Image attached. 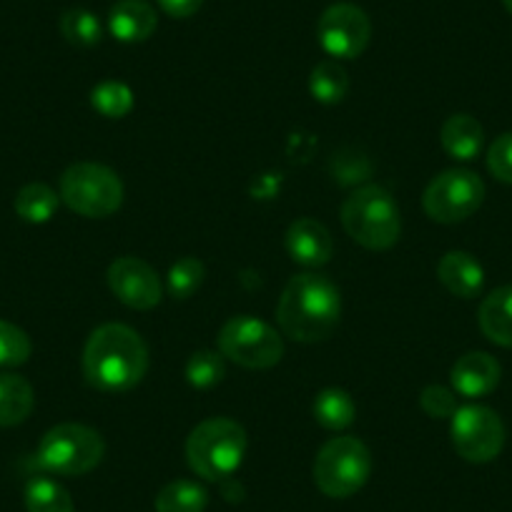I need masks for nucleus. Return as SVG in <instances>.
<instances>
[{
  "instance_id": "33",
  "label": "nucleus",
  "mask_w": 512,
  "mask_h": 512,
  "mask_svg": "<svg viewBox=\"0 0 512 512\" xmlns=\"http://www.w3.org/2000/svg\"><path fill=\"white\" fill-rule=\"evenodd\" d=\"M502 6L507 8V13H512V0H502Z\"/></svg>"
},
{
  "instance_id": "3",
  "label": "nucleus",
  "mask_w": 512,
  "mask_h": 512,
  "mask_svg": "<svg viewBox=\"0 0 512 512\" xmlns=\"http://www.w3.org/2000/svg\"><path fill=\"white\" fill-rule=\"evenodd\" d=\"M342 226L364 249L387 251L400 241V206L384 186H362L344 201Z\"/></svg>"
},
{
  "instance_id": "31",
  "label": "nucleus",
  "mask_w": 512,
  "mask_h": 512,
  "mask_svg": "<svg viewBox=\"0 0 512 512\" xmlns=\"http://www.w3.org/2000/svg\"><path fill=\"white\" fill-rule=\"evenodd\" d=\"M487 169L502 184H512V131L497 136L487 149Z\"/></svg>"
},
{
  "instance_id": "17",
  "label": "nucleus",
  "mask_w": 512,
  "mask_h": 512,
  "mask_svg": "<svg viewBox=\"0 0 512 512\" xmlns=\"http://www.w3.org/2000/svg\"><path fill=\"white\" fill-rule=\"evenodd\" d=\"M482 334L497 347L512 349V287H497L482 299L477 312Z\"/></svg>"
},
{
  "instance_id": "26",
  "label": "nucleus",
  "mask_w": 512,
  "mask_h": 512,
  "mask_svg": "<svg viewBox=\"0 0 512 512\" xmlns=\"http://www.w3.org/2000/svg\"><path fill=\"white\" fill-rule=\"evenodd\" d=\"M136 98L123 81H103L91 91V106L103 118H123L131 113Z\"/></svg>"
},
{
  "instance_id": "16",
  "label": "nucleus",
  "mask_w": 512,
  "mask_h": 512,
  "mask_svg": "<svg viewBox=\"0 0 512 512\" xmlns=\"http://www.w3.org/2000/svg\"><path fill=\"white\" fill-rule=\"evenodd\" d=\"M437 279L452 297L472 299L482 292L485 272L475 256L467 251H447L437 264Z\"/></svg>"
},
{
  "instance_id": "1",
  "label": "nucleus",
  "mask_w": 512,
  "mask_h": 512,
  "mask_svg": "<svg viewBox=\"0 0 512 512\" xmlns=\"http://www.w3.org/2000/svg\"><path fill=\"white\" fill-rule=\"evenodd\" d=\"M83 377L96 390L128 392L149 372V347L136 329L108 322L83 347Z\"/></svg>"
},
{
  "instance_id": "2",
  "label": "nucleus",
  "mask_w": 512,
  "mask_h": 512,
  "mask_svg": "<svg viewBox=\"0 0 512 512\" xmlns=\"http://www.w3.org/2000/svg\"><path fill=\"white\" fill-rule=\"evenodd\" d=\"M342 317V294L337 284L317 272H302L284 287L277 304V322L284 337L302 344L332 337Z\"/></svg>"
},
{
  "instance_id": "11",
  "label": "nucleus",
  "mask_w": 512,
  "mask_h": 512,
  "mask_svg": "<svg viewBox=\"0 0 512 512\" xmlns=\"http://www.w3.org/2000/svg\"><path fill=\"white\" fill-rule=\"evenodd\" d=\"M372 38V21L354 3H334L317 23V41L334 61L362 56Z\"/></svg>"
},
{
  "instance_id": "32",
  "label": "nucleus",
  "mask_w": 512,
  "mask_h": 512,
  "mask_svg": "<svg viewBox=\"0 0 512 512\" xmlns=\"http://www.w3.org/2000/svg\"><path fill=\"white\" fill-rule=\"evenodd\" d=\"M161 11L171 18H191L199 13L204 0H156Z\"/></svg>"
},
{
  "instance_id": "30",
  "label": "nucleus",
  "mask_w": 512,
  "mask_h": 512,
  "mask_svg": "<svg viewBox=\"0 0 512 512\" xmlns=\"http://www.w3.org/2000/svg\"><path fill=\"white\" fill-rule=\"evenodd\" d=\"M420 407L432 420H450L457 412V392L442 384H427L420 392Z\"/></svg>"
},
{
  "instance_id": "8",
  "label": "nucleus",
  "mask_w": 512,
  "mask_h": 512,
  "mask_svg": "<svg viewBox=\"0 0 512 512\" xmlns=\"http://www.w3.org/2000/svg\"><path fill=\"white\" fill-rule=\"evenodd\" d=\"M216 344H219L221 357L231 359L244 369H272L284 357L282 334L272 324L251 317V314L231 317L219 329Z\"/></svg>"
},
{
  "instance_id": "9",
  "label": "nucleus",
  "mask_w": 512,
  "mask_h": 512,
  "mask_svg": "<svg viewBox=\"0 0 512 512\" xmlns=\"http://www.w3.org/2000/svg\"><path fill=\"white\" fill-rule=\"evenodd\" d=\"M482 201H485V184L470 169L442 171L422 194L425 214L437 224H460L470 219Z\"/></svg>"
},
{
  "instance_id": "19",
  "label": "nucleus",
  "mask_w": 512,
  "mask_h": 512,
  "mask_svg": "<svg viewBox=\"0 0 512 512\" xmlns=\"http://www.w3.org/2000/svg\"><path fill=\"white\" fill-rule=\"evenodd\" d=\"M36 395L21 374H0V427H16L31 417Z\"/></svg>"
},
{
  "instance_id": "10",
  "label": "nucleus",
  "mask_w": 512,
  "mask_h": 512,
  "mask_svg": "<svg viewBox=\"0 0 512 512\" xmlns=\"http://www.w3.org/2000/svg\"><path fill=\"white\" fill-rule=\"evenodd\" d=\"M450 437L462 460L482 465L495 460L505 447V425L490 407L465 405L450 417Z\"/></svg>"
},
{
  "instance_id": "28",
  "label": "nucleus",
  "mask_w": 512,
  "mask_h": 512,
  "mask_svg": "<svg viewBox=\"0 0 512 512\" xmlns=\"http://www.w3.org/2000/svg\"><path fill=\"white\" fill-rule=\"evenodd\" d=\"M206 267L204 262H199L196 256H184L174 267L169 269V277H166V287L174 299H189L191 294L199 292V287L204 284Z\"/></svg>"
},
{
  "instance_id": "13",
  "label": "nucleus",
  "mask_w": 512,
  "mask_h": 512,
  "mask_svg": "<svg viewBox=\"0 0 512 512\" xmlns=\"http://www.w3.org/2000/svg\"><path fill=\"white\" fill-rule=\"evenodd\" d=\"M500 362L487 352H467L452 364V390L467 400L485 397L500 384Z\"/></svg>"
},
{
  "instance_id": "24",
  "label": "nucleus",
  "mask_w": 512,
  "mask_h": 512,
  "mask_svg": "<svg viewBox=\"0 0 512 512\" xmlns=\"http://www.w3.org/2000/svg\"><path fill=\"white\" fill-rule=\"evenodd\" d=\"M23 497L28 512H76L71 492L51 477H33Z\"/></svg>"
},
{
  "instance_id": "5",
  "label": "nucleus",
  "mask_w": 512,
  "mask_h": 512,
  "mask_svg": "<svg viewBox=\"0 0 512 512\" xmlns=\"http://www.w3.org/2000/svg\"><path fill=\"white\" fill-rule=\"evenodd\" d=\"M106 455L101 432L78 422H63L43 435L36 450V465L51 475L78 477L96 470Z\"/></svg>"
},
{
  "instance_id": "21",
  "label": "nucleus",
  "mask_w": 512,
  "mask_h": 512,
  "mask_svg": "<svg viewBox=\"0 0 512 512\" xmlns=\"http://www.w3.org/2000/svg\"><path fill=\"white\" fill-rule=\"evenodd\" d=\"M209 505V492L194 480H174L156 495V512H204Z\"/></svg>"
},
{
  "instance_id": "22",
  "label": "nucleus",
  "mask_w": 512,
  "mask_h": 512,
  "mask_svg": "<svg viewBox=\"0 0 512 512\" xmlns=\"http://www.w3.org/2000/svg\"><path fill=\"white\" fill-rule=\"evenodd\" d=\"M349 91V76L339 61H322L312 68L309 76V93L314 101L324 103V106H334V103L344 101Z\"/></svg>"
},
{
  "instance_id": "15",
  "label": "nucleus",
  "mask_w": 512,
  "mask_h": 512,
  "mask_svg": "<svg viewBox=\"0 0 512 512\" xmlns=\"http://www.w3.org/2000/svg\"><path fill=\"white\" fill-rule=\"evenodd\" d=\"M159 28V16L149 0H118L108 13V31L121 43H144Z\"/></svg>"
},
{
  "instance_id": "20",
  "label": "nucleus",
  "mask_w": 512,
  "mask_h": 512,
  "mask_svg": "<svg viewBox=\"0 0 512 512\" xmlns=\"http://www.w3.org/2000/svg\"><path fill=\"white\" fill-rule=\"evenodd\" d=\"M314 420L324 427V430H347L349 425L357 417V405H354L352 395L344 390H337V387H329V390H322L317 395L312 405Z\"/></svg>"
},
{
  "instance_id": "25",
  "label": "nucleus",
  "mask_w": 512,
  "mask_h": 512,
  "mask_svg": "<svg viewBox=\"0 0 512 512\" xmlns=\"http://www.w3.org/2000/svg\"><path fill=\"white\" fill-rule=\"evenodd\" d=\"M61 33L71 46L93 48L101 43L103 26L96 13L86 11V8H71L61 16Z\"/></svg>"
},
{
  "instance_id": "23",
  "label": "nucleus",
  "mask_w": 512,
  "mask_h": 512,
  "mask_svg": "<svg viewBox=\"0 0 512 512\" xmlns=\"http://www.w3.org/2000/svg\"><path fill=\"white\" fill-rule=\"evenodd\" d=\"M61 196L48 184H28L16 196V214L28 224H46L56 216Z\"/></svg>"
},
{
  "instance_id": "14",
  "label": "nucleus",
  "mask_w": 512,
  "mask_h": 512,
  "mask_svg": "<svg viewBox=\"0 0 512 512\" xmlns=\"http://www.w3.org/2000/svg\"><path fill=\"white\" fill-rule=\"evenodd\" d=\"M287 251L302 267L319 269L334 254L332 234L322 221L304 216V219L292 221V226L287 229Z\"/></svg>"
},
{
  "instance_id": "7",
  "label": "nucleus",
  "mask_w": 512,
  "mask_h": 512,
  "mask_svg": "<svg viewBox=\"0 0 512 512\" xmlns=\"http://www.w3.org/2000/svg\"><path fill=\"white\" fill-rule=\"evenodd\" d=\"M372 475V452L359 437H334L314 457V482L334 500L352 497Z\"/></svg>"
},
{
  "instance_id": "12",
  "label": "nucleus",
  "mask_w": 512,
  "mask_h": 512,
  "mask_svg": "<svg viewBox=\"0 0 512 512\" xmlns=\"http://www.w3.org/2000/svg\"><path fill=\"white\" fill-rule=\"evenodd\" d=\"M108 289L113 297L128 309L136 312H149L164 297V284L151 264H146L139 256H121L108 267L106 272Z\"/></svg>"
},
{
  "instance_id": "4",
  "label": "nucleus",
  "mask_w": 512,
  "mask_h": 512,
  "mask_svg": "<svg viewBox=\"0 0 512 512\" xmlns=\"http://www.w3.org/2000/svg\"><path fill=\"white\" fill-rule=\"evenodd\" d=\"M246 445V432L239 422L211 417L191 430L186 440V462L204 480L224 482L244 462Z\"/></svg>"
},
{
  "instance_id": "27",
  "label": "nucleus",
  "mask_w": 512,
  "mask_h": 512,
  "mask_svg": "<svg viewBox=\"0 0 512 512\" xmlns=\"http://www.w3.org/2000/svg\"><path fill=\"white\" fill-rule=\"evenodd\" d=\"M226 377V364L221 352H211V349H199L186 362V382L194 390H211L221 379Z\"/></svg>"
},
{
  "instance_id": "18",
  "label": "nucleus",
  "mask_w": 512,
  "mask_h": 512,
  "mask_svg": "<svg viewBox=\"0 0 512 512\" xmlns=\"http://www.w3.org/2000/svg\"><path fill=\"white\" fill-rule=\"evenodd\" d=\"M442 149L457 161H472L480 156L482 144H485V131L480 121L472 118L470 113H455L442 123L440 131Z\"/></svg>"
},
{
  "instance_id": "29",
  "label": "nucleus",
  "mask_w": 512,
  "mask_h": 512,
  "mask_svg": "<svg viewBox=\"0 0 512 512\" xmlns=\"http://www.w3.org/2000/svg\"><path fill=\"white\" fill-rule=\"evenodd\" d=\"M31 339L16 324L0 319V367H21L31 359Z\"/></svg>"
},
{
  "instance_id": "6",
  "label": "nucleus",
  "mask_w": 512,
  "mask_h": 512,
  "mask_svg": "<svg viewBox=\"0 0 512 512\" xmlns=\"http://www.w3.org/2000/svg\"><path fill=\"white\" fill-rule=\"evenodd\" d=\"M58 196L63 204L86 219H106L123 204V184L113 169L81 161L63 171Z\"/></svg>"
}]
</instances>
